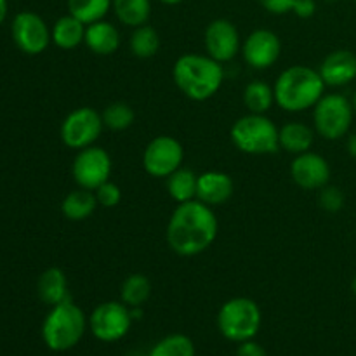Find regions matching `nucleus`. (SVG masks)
<instances>
[{"label":"nucleus","instance_id":"nucleus-1","mask_svg":"<svg viewBox=\"0 0 356 356\" xmlns=\"http://www.w3.org/2000/svg\"><path fill=\"white\" fill-rule=\"evenodd\" d=\"M219 222L212 207L200 200L177 204L167 222L165 238L170 250L181 257L205 252L218 238Z\"/></svg>","mask_w":356,"mask_h":356},{"label":"nucleus","instance_id":"nucleus-2","mask_svg":"<svg viewBox=\"0 0 356 356\" xmlns=\"http://www.w3.org/2000/svg\"><path fill=\"white\" fill-rule=\"evenodd\" d=\"M172 80L188 99L202 103L219 92L225 82V68L211 56L188 52L174 63Z\"/></svg>","mask_w":356,"mask_h":356},{"label":"nucleus","instance_id":"nucleus-3","mask_svg":"<svg viewBox=\"0 0 356 356\" xmlns=\"http://www.w3.org/2000/svg\"><path fill=\"white\" fill-rule=\"evenodd\" d=\"M325 82L318 70L305 65H294L284 70L275 82V103L289 113L313 110L325 94Z\"/></svg>","mask_w":356,"mask_h":356},{"label":"nucleus","instance_id":"nucleus-4","mask_svg":"<svg viewBox=\"0 0 356 356\" xmlns=\"http://www.w3.org/2000/svg\"><path fill=\"white\" fill-rule=\"evenodd\" d=\"M89 327L86 313L72 299L51 306L42 323V339L52 351H68L82 341Z\"/></svg>","mask_w":356,"mask_h":356},{"label":"nucleus","instance_id":"nucleus-5","mask_svg":"<svg viewBox=\"0 0 356 356\" xmlns=\"http://www.w3.org/2000/svg\"><path fill=\"white\" fill-rule=\"evenodd\" d=\"M280 129L261 113H247L232 125L229 138L236 149L247 155H273L280 149Z\"/></svg>","mask_w":356,"mask_h":356},{"label":"nucleus","instance_id":"nucleus-6","mask_svg":"<svg viewBox=\"0 0 356 356\" xmlns=\"http://www.w3.org/2000/svg\"><path fill=\"white\" fill-rule=\"evenodd\" d=\"M263 315L256 301L249 298H233L218 313V329L232 343H245L257 336Z\"/></svg>","mask_w":356,"mask_h":356},{"label":"nucleus","instance_id":"nucleus-7","mask_svg":"<svg viewBox=\"0 0 356 356\" xmlns=\"http://www.w3.org/2000/svg\"><path fill=\"white\" fill-rule=\"evenodd\" d=\"M353 103L343 94H323L313 108L315 132L327 141H339L353 125Z\"/></svg>","mask_w":356,"mask_h":356},{"label":"nucleus","instance_id":"nucleus-8","mask_svg":"<svg viewBox=\"0 0 356 356\" xmlns=\"http://www.w3.org/2000/svg\"><path fill=\"white\" fill-rule=\"evenodd\" d=\"M104 124L103 117L99 111H96L90 106L75 108L66 115V118L61 124V141L63 145L68 146L70 149L89 148L96 145L97 139L101 138Z\"/></svg>","mask_w":356,"mask_h":356},{"label":"nucleus","instance_id":"nucleus-9","mask_svg":"<svg viewBox=\"0 0 356 356\" xmlns=\"http://www.w3.org/2000/svg\"><path fill=\"white\" fill-rule=\"evenodd\" d=\"M131 308L122 301H106L92 309L89 330L101 343H117L124 339L132 325Z\"/></svg>","mask_w":356,"mask_h":356},{"label":"nucleus","instance_id":"nucleus-10","mask_svg":"<svg viewBox=\"0 0 356 356\" xmlns=\"http://www.w3.org/2000/svg\"><path fill=\"white\" fill-rule=\"evenodd\" d=\"M184 148L172 136H156L146 145L143 153V167L146 174L156 179H167L183 167Z\"/></svg>","mask_w":356,"mask_h":356},{"label":"nucleus","instance_id":"nucleus-11","mask_svg":"<svg viewBox=\"0 0 356 356\" xmlns=\"http://www.w3.org/2000/svg\"><path fill=\"white\" fill-rule=\"evenodd\" d=\"M111 163L110 153L101 146H89L76 153L72 165V174L79 188L96 191L103 183L110 181Z\"/></svg>","mask_w":356,"mask_h":356},{"label":"nucleus","instance_id":"nucleus-12","mask_svg":"<svg viewBox=\"0 0 356 356\" xmlns=\"http://www.w3.org/2000/svg\"><path fill=\"white\" fill-rule=\"evenodd\" d=\"M13 40L28 56L42 54L52 42L47 23L38 14L23 10L13 19Z\"/></svg>","mask_w":356,"mask_h":356},{"label":"nucleus","instance_id":"nucleus-13","mask_svg":"<svg viewBox=\"0 0 356 356\" xmlns=\"http://www.w3.org/2000/svg\"><path fill=\"white\" fill-rule=\"evenodd\" d=\"M204 45L207 56L216 59L218 63H229L236 58V54L242 49L238 28L229 19L219 17L211 21L205 28Z\"/></svg>","mask_w":356,"mask_h":356},{"label":"nucleus","instance_id":"nucleus-14","mask_svg":"<svg viewBox=\"0 0 356 356\" xmlns=\"http://www.w3.org/2000/svg\"><path fill=\"white\" fill-rule=\"evenodd\" d=\"M242 58L252 70H268L280 59L282 42L271 30H254L242 42Z\"/></svg>","mask_w":356,"mask_h":356},{"label":"nucleus","instance_id":"nucleus-15","mask_svg":"<svg viewBox=\"0 0 356 356\" xmlns=\"http://www.w3.org/2000/svg\"><path fill=\"white\" fill-rule=\"evenodd\" d=\"M332 176L329 162L322 155L315 152H306L296 155L291 163V177L299 188L309 191H318L327 186Z\"/></svg>","mask_w":356,"mask_h":356},{"label":"nucleus","instance_id":"nucleus-16","mask_svg":"<svg viewBox=\"0 0 356 356\" xmlns=\"http://www.w3.org/2000/svg\"><path fill=\"white\" fill-rule=\"evenodd\" d=\"M318 73L327 87H344L356 79V54L348 49H337L325 56Z\"/></svg>","mask_w":356,"mask_h":356},{"label":"nucleus","instance_id":"nucleus-17","mask_svg":"<svg viewBox=\"0 0 356 356\" xmlns=\"http://www.w3.org/2000/svg\"><path fill=\"white\" fill-rule=\"evenodd\" d=\"M235 183L229 174L221 170H207L200 174L197 181V200L204 202L209 207L222 205L233 197Z\"/></svg>","mask_w":356,"mask_h":356},{"label":"nucleus","instance_id":"nucleus-18","mask_svg":"<svg viewBox=\"0 0 356 356\" xmlns=\"http://www.w3.org/2000/svg\"><path fill=\"white\" fill-rule=\"evenodd\" d=\"M86 47L96 56H111L120 47V31L106 19L86 26Z\"/></svg>","mask_w":356,"mask_h":356},{"label":"nucleus","instance_id":"nucleus-19","mask_svg":"<svg viewBox=\"0 0 356 356\" xmlns=\"http://www.w3.org/2000/svg\"><path fill=\"white\" fill-rule=\"evenodd\" d=\"M38 298L49 306H56L70 299L68 278L59 268H49L40 275L37 284Z\"/></svg>","mask_w":356,"mask_h":356},{"label":"nucleus","instance_id":"nucleus-20","mask_svg":"<svg viewBox=\"0 0 356 356\" xmlns=\"http://www.w3.org/2000/svg\"><path fill=\"white\" fill-rule=\"evenodd\" d=\"M86 26L87 24H83L82 21L76 19L75 16L68 13L66 16L59 17L54 26H52V42H54L56 47L63 49V51L76 49L86 40Z\"/></svg>","mask_w":356,"mask_h":356},{"label":"nucleus","instance_id":"nucleus-21","mask_svg":"<svg viewBox=\"0 0 356 356\" xmlns=\"http://www.w3.org/2000/svg\"><path fill=\"white\" fill-rule=\"evenodd\" d=\"M280 148L292 155H301L312 149L315 143V131L302 122H289L278 132Z\"/></svg>","mask_w":356,"mask_h":356},{"label":"nucleus","instance_id":"nucleus-22","mask_svg":"<svg viewBox=\"0 0 356 356\" xmlns=\"http://www.w3.org/2000/svg\"><path fill=\"white\" fill-rule=\"evenodd\" d=\"M96 193L90 190H83V188H76V190L70 191L61 202V212L68 221L79 222L86 221L90 216L96 212L97 207Z\"/></svg>","mask_w":356,"mask_h":356},{"label":"nucleus","instance_id":"nucleus-23","mask_svg":"<svg viewBox=\"0 0 356 356\" xmlns=\"http://www.w3.org/2000/svg\"><path fill=\"white\" fill-rule=\"evenodd\" d=\"M111 9L122 24L138 28L148 24L152 16V0H113Z\"/></svg>","mask_w":356,"mask_h":356},{"label":"nucleus","instance_id":"nucleus-24","mask_svg":"<svg viewBox=\"0 0 356 356\" xmlns=\"http://www.w3.org/2000/svg\"><path fill=\"white\" fill-rule=\"evenodd\" d=\"M167 191L176 204H184L197 198V181L198 176L190 169H177L176 172L167 177Z\"/></svg>","mask_w":356,"mask_h":356},{"label":"nucleus","instance_id":"nucleus-25","mask_svg":"<svg viewBox=\"0 0 356 356\" xmlns=\"http://www.w3.org/2000/svg\"><path fill=\"white\" fill-rule=\"evenodd\" d=\"M243 104L249 113L266 115L275 104V90L270 83L263 80H254L243 89Z\"/></svg>","mask_w":356,"mask_h":356},{"label":"nucleus","instance_id":"nucleus-26","mask_svg":"<svg viewBox=\"0 0 356 356\" xmlns=\"http://www.w3.org/2000/svg\"><path fill=\"white\" fill-rule=\"evenodd\" d=\"M152 296V282L146 275L132 273L122 282L120 301L129 308H141Z\"/></svg>","mask_w":356,"mask_h":356},{"label":"nucleus","instance_id":"nucleus-27","mask_svg":"<svg viewBox=\"0 0 356 356\" xmlns=\"http://www.w3.org/2000/svg\"><path fill=\"white\" fill-rule=\"evenodd\" d=\"M131 52L139 59H149L160 51V35L149 24L134 28L131 38H129Z\"/></svg>","mask_w":356,"mask_h":356},{"label":"nucleus","instance_id":"nucleus-28","mask_svg":"<svg viewBox=\"0 0 356 356\" xmlns=\"http://www.w3.org/2000/svg\"><path fill=\"white\" fill-rule=\"evenodd\" d=\"M113 0H66L68 13L82 21L83 24L96 23L104 19L111 9Z\"/></svg>","mask_w":356,"mask_h":356},{"label":"nucleus","instance_id":"nucleus-29","mask_svg":"<svg viewBox=\"0 0 356 356\" xmlns=\"http://www.w3.org/2000/svg\"><path fill=\"white\" fill-rule=\"evenodd\" d=\"M148 356H195V344L184 334H170L160 339Z\"/></svg>","mask_w":356,"mask_h":356},{"label":"nucleus","instance_id":"nucleus-30","mask_svg":"<svg viewBox=\"0 0 356 356\" xmlns=\"http://www.w3.org/2000/svg\"><path fill=\"white\" fill-rule=\"evenodd\" d=\"M101 117H103L104 127L115 132L127 131L136 120L134 110L127 103H122V101L108 104L103 113H101Z\"/></svg>","mask_w":356,"mask_h":356},{"label":"nucleus","instance_id":"nucleus-31","mask_svg":"<svg viewBox=\"0 0 356 356\" xmlns=\"http://www.w3.org/2000/svg\"><path fill=\"white\" fill-rule=\"evenodd\" d=\"M344 202H346V197H344L341 188L332 186V184H327V186H323L322 190H318V205L325 212L336 214V212L343 211Z\"/></svg>","mask_w":356,"mask_h":356},{"label":"nucleus","instance_id":"nucleus-32","mask_svg":"<svg viewBox=\"0 0 356 356\" xmlns=\"http://www.w3.org/2000/svg\"><path fill=\"white\" fill-rule=\"evenodd\" d=\"M97 204L104 209H113L120 204L122 200V190L118 184H115L113 181H106V183L101 184L96 191Z\"/></svg>","mask_w":356,"mask_h":356},{"label":"nucleus","instance_id":"nucleus-33","mask_svg":"<svg viewBox=\"0 0 356 356\" xmlns=\"http://www.w3.org/2000/svg\"><path fill=\"white\" fill-rule=\"evenodd\" d=\"M296 0H259L261 6L271 14H287L292 13V7H294Z\"/></svg>","mask_w":356,"mask_h":356},{"label":"nucleus","instance_id":"nucleus-34","mask_svg":"<svg viewBox=\"0 0 356 356\" xmlns=\"http://www.w3.org/2000/svg\"><path fill=\"white\" fill-rule=\"evenodd\" d=\"M292 13L301 19H309L316 13V0H296Z\"/></svg>","mask_w":356,"mask_h":356},{"label":"nucleus","instance_id":"nucleus-35","mask_svg":"<svg viewBox=\"0 0 356 356\" xmlns=\"http://www.w3.org/2000/svg\"><path fill=\"white\" fill-rule=\"evenodd\" d=\"M236 356H266V351H264V348L261 344L250 339L245 341V343H240L238 350H236Z\"/></svg>","mask_w":356,"mask_h":356},{"label":"nucleus","instance_id":"nucleus-36","mask_svg":"<svg viewBox=\"0 0 356 356\" xmlns=\"http://www.w3.org/2000/svg\"><path fill=\"white\" fill-rule=\"evenodd\" d=\"M346 149L350 153V156L356 159V134H351L346 141Z\"/></svg>","mask_w":356,"mask_h":356},{"label":"nucleus","instance_id":"nucleus-37","mask_svg":"<svg viewBox=\"0 0 356 356\" xmlns=\"http://www.w3.org/2000/svg\"><path fill=\"white\" fill-rule=\"evenodd\" d=\"M7 16V0H0V24L3 23Z\"/></svg>","mask_w":356,"mask_h":356},{"label":"nucleus","instance_id":"nucleus-38","mask_svg":"<svg viewBox=\"0 0 356 356\" xmlns=\"http://www.w3.org/2000/svg\"><path fill=\"white\" fill-rule=\"evenodd\" d=\"M159 2L165 3V6H177V3H181L183 0H159Z\"/></svg>","mask_w":356,"mask_h":356},{"label":"nucleus","instance_id":"nucleus-39","mask_svg":"<svg viewBox=\"0 0 356 356\" xmlns=\"http://www.w3.org/2000/svg\"><path fill=\"white\" fill-rule=\"evenodd\" d=\"M351 291H353V294L356 296V275H355L353 280H351Z\"/></svg>","mask_w":356,"mask_h":356},{"label":"nucleus","instance_id":"nucleus-40","mask_svg":"<svg viewBox=\"0 0 356 356\" xmlns=\"http://www.w3.org/2000/svg\"><path fill=\"white\" fill-rule=\"evenodd\" d=\"M351 103H353V108H355V113H356V90H355V94H353V101H351Z\"/></svg>","mask_w":356,"mask_h":356},{"label":"nucleus","instance_id":"nucleus-41","mask_svg":"<svg viewBox=\"0 0 356 356\" xmlns=\"http://www.w3.org/2000/svg\"><path fill=\"white\" fill-rule=\"evenodd\" d=\"M323 2H327V3H336V2H339V0H323Z\"/></svg>","mask_w":356,"mask_h":356},{"label":"nucleus","instance_id":"nucleus-42","mask_svg":"<svg viewBox=\"0 0 356 356\" xmlns=\"http://www.w3.org/2000/svg\"><path fill=\"white\" fill-rule=\"evenodd\" d=\"M355 2H356V0H355Z\"/></svg>","mask_w":356,"mask_h":356}]
</instances>
